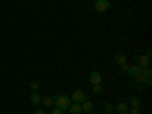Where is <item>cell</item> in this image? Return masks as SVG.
Instances as JSON below:
<instances>
[{"instance_id":"obj_1","label":"cell","mask_w":152,"mask_h":114,"mask_svg":"<svg viewBox=\"0 0 152 114\" xmlns=\"http://www.w3.org/2000/svg\"><path fill=\"white\" fill-rule=\"evenodd\" d=\"M53 105L56 107V108H59V110H62V111H66V110H69L70 108V97L67 96V94H59V96H55L53 94Z\"/></svg>"},{"instance_id":"obj_16","label":"cell","mask_w":152,"mask_h":114,"mask_svg":"<svg viewBox=\"0 0 152 114\" xmlns=\"http://www.w3.org/2000/svg\"><path fill=\"white\" fill-rule=\"evenodd\" d=\"M151 84H152V81H151V76H143V85L151 87Z\"/></svg>"},{"instance_id":"obj_17","label":"cell","mask_w":152,"mask_h":114,"mask_svg":"<svg viewBox=\"0 0 152 114\" xmlns=\"http://www.w3.org/2000/svg\"><path fill=\"white\" fill-rule=\"evenodd\" d=\"M113 110H114V107H113L111 104H105V107H104V111H105V114H110Z\"/></svg>"},{"instance_id":"obj_2","label":"cell","mask_w":152,"mask_h":114,"mask_svg":"<svg viewBox=\"0 0 152 114\" xmlns=\"http://www.w3.org/2000/svg\"><path fill=\"white\" fill-rule=\"evenodd\" d=\"M72 100L76 102V104H82V102H85V100H88V94L85 91H82V90H76L72 94Z\"/></svg>"},{"instance_id":"obj_12","label":"cell","mask_w":152,"mask_h":114,"mask_svg":"<svg viewBox=\"0 0 152 114\" xmlns=\"http://www.w3.org/2000/svg\"><path fill=\"white\" fill-rule=\"evenodd\" d=\"M41 102H43V105H44L46 108L53 107V94L50 96V97H44V99H41Z\"/></svg>"},{"instance_id":"obj_18","label":"cell","mask_w":152,"mask_h":114,"mask_svg":"<svg viewBox=\"0 0 152 114\" xmlns=\"http://www.w3.org/2000/svg\"><path fill=\"white\" fill-rule=\"evenodd\" d=\"M129 114H140V108H131Z\"/></svg>"},{"instance_id":"obj_13","label":"cell","mask_w":152,"mask_h":114,"mask_svg":"<svg viewBox=\"0 0 152 114\" xmlns=\"http://www.w3.org/2000/svg\"><path fill=\"white\" fill-rule=\"evenodd\" d=\"M116 62H117L119 66L126 64V56H125L123 53H117V55H116Z\"/></svg>"},{"instance_id":"obj_21","label":"cell","mask_w":152,"mask_h":114,"mask_svg":"<svg viewBox=\"0 0 152 114\" xmlns=\"http://www.w3.org/2000/svg\"><path fill=\"white\" fill-rule=\"evenodd\" d=\"M34 114H46V113H44V110H41V108H38V110H37V111H35Z\"/></svg>"},{"instance_id":"obj_3","label":"cell","mask_w":152,"mask_h":114,"mask_svg":"<svg viewBox=\"0 0 152 114\" xmlns=\"http://www.w3.org/2000/svg\"><path fill=\"white\" fill-rule=\"evenodd\" d=\"M110 9V2L108 0H96L94 2V11L97 12H107Z\"/></svg>"},{"instance_id":"obj_7","label":"cell","mask_w":152,"mask_h":114,"mask_svg":"<svg viewBox=\"0 0 152 114\" xmlns=\"http://www.w3.org/2000/svg\"><path fill=\"white\" fill-rule=\"evenodd\" d=\"M116 111H117V114H129V107L126 105L125 102H119L116 107Z\"/></svg>"},{"instance_id":"obj_5","label":"cell","mask_w":152,"mask_h":114,"mask_svg":"<svg viewBox=\"0 0 152 114\" xmlns=\"http://www.w3.org/2000/svg\"><path fill=\"white\" fill-rule=\"evenodd\" d=\"M142 72H143V67H140L138 64H132L131 67H128V70H126V73L128 75H131V76H138V75H142Z\"/></svg>"},{"instance_id":"obj_8","label":"cell","mask_w":152,"mask_h":114,"mask_svg":"<svg viewBox=\"0 0 152 114\" xmlns=\"http://www.w3.org/2000/svg\"><path fill=\"white\" fill-rule=\"evenodd\" d=\"M31 104L34 105V107H37V105H40L41 104V94L38 93V90L37 91H32V94H31Z\"/></svg>"},{"instance_id":"obj_6","label":"cell","mask_w":152,"mask_h":114,"mask_svg":"<svg viewBox=\"0 0 152 114\" xmlns=\"http://www.w3.org/2000/svg\"><path fill=\"white\" fill-rule=\"evenodd\" d=\"M90 82H91L93 85H99L100 82H102V76H100V73H99L97 70H93V72L90 73Z\"/></svg>"},{"instance_id":"obj_10","label":"cell","mask_w":152,"mask_h":114,"mask_svg":"<svg viewBox=\"0 0 152 114\" xmlns=\"http://www.w3.org/2000/svg\"><path fill=\"white\" fill-rule=\"evenodd\" d=\"M81 107H82V111H85V113H91V111H93V104L90 102V100H85V102H82Z\"/></svg>"},{"instance_id":"obj_20","label":"cell","mask_w":152,"mask_h":114,"mask_svg":"<svg viewBox=\"0 0 152 114\" xmlns=\"http://www.w3.org/2000/svg\"><path fill=\"white\" fill-rule=\"evenodd\" d=\"M146 56H152V50H151V47H148V50H146Z\"/></svg>"},{"instance_id":"obj_4","label":"cell","mask_w":152,"mask_h":114,"mask_svg":"<svg viewBox=\"0 0 152 114\" xmlns=\"http://www.w3.org/2000/svg\"><path fill=\"white\" fill-rule=\"evenodd\" d=\"M137 62H138V66L140 67H143V69H146V67H149V64H151V58L149 56H143V55H137L135 58H134Z\"/></svg>"},{"instance_id":"obj_15","label":"cell","mask_w":152,"mask_h":114,"mask_svg":"<svg viewBox=\"0 0 152 114\" xmlns=\"http://www.w3.org/2000/svg\"><path fill=\"white\" fill-rule=\"evenodd\" d=\"M29 87H31V90H32V91H37L38 88H40V84H38V82H35V81H32V82L29 84Z\"/></svg>"},{"instance_id":"obj_14","label":"cell","mask_w":152,"mask_h":114,"mask_svg":"<svg viewBox=\"0 0 152 114\" xmlns=\"http://www.w3.org/2000/svg\"><path fill=\"white\" fill-rule=\"evenodd\" d=\"M102 87H100V84L99 85H93V94H102Z\"/></svg>"},{"instance_id":"obj_11","label":"cell","mask_w":152,"mask_h":114,"mask_svg":"<svg viewBox=\"0 0 152 114\" xmlns=\"http://www.w3.org/2000/svg\"><path fill=\"white\" fill-rule=\"evenodd\" d=\"M140 105H142L140 97H138V96H132L131 97V107L132 108H140Z\"/></svg>"},{"instance_id":"obj_19","label":"cell","mask_w":152,"mask_h":114,"mask_svg":"<svg viewBox=\"0 0 152 114\" xmlns=\"http://www.w3.org/2000/svg\"><path fill=\"white\" fill-rule=\"evenodd\" d=\"M52 114H62V110H59V108L55 107V108L52 110Z\"/></svg>"},{"instance_id":"obj_9","label":"cell","mask_w":152,"mask_h":114,"mask_svg":"<svg viewBox=\"0 0 152 114\" xmlns=\"http://www.w3.org/2000/svg\"><path fill=\"white\" fill-rule=\"evenodd\" d=\"M70 114H81V111H82V107H81V104H76V102H73L72 105H70Z\"/></svg>"}]
</instances>
